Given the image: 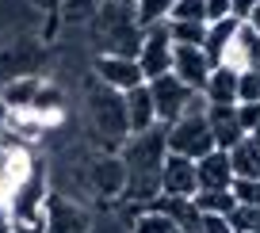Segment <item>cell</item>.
I'll use <instances>...</instances> for the list:
<instances>
[{
	"label": "cell",
	"instance_id": "6da1fadb",
	"mask_svg": "<svg viewBox=\"0 0 260 233\" xmlns=\"http://www.w3.org/2000/svg\"><path fill=\"white\" fill-rule=\"evenodd\" d=\"M88 31H92V42H96L100 54H126L134 57L142 46V23L134 16L130 4L122 0H104L88 19Z\"/></svg>",
	"mask_w": 260,
	"mask_h": 233
},
{
	"label": "cell",
	"instance_id": "7a4b0ae2",
	"mask_svg": "<svg viewBox=\"0 0 260 233\" xmlns=\"http://www.w3.org/2000/svg\"><path fill=\"white\" fill-rule=\"evenodd\" d=\"M84 111H88V130L104 145V153H119V145L130 138V119H126L122 92H115V88L96 81L92 92L84 96Z\"/></svg>",
	"mask_w": 260,
	"mask_h": 233
},
{
	"label": "cell",
	"instance_id": "3957f363",
	"mask_svg": "<svg viewBox=\"0 0 260 233\" xmlns=\"http://www.w3.org/2000/svg\"><path fill=\"white\" fill-rule=\"evenodd\" d=\"M165 145H169V153L191 157V161H199L211 149H218L214 134H211V122H207V111L203 115H180L176 122H169L165 126Z\"/></svg>",
	"mask_w": 260,
	"mask_h": 233
},
{
	"label": "cell",
	"instance_id": "277c9868",
	"mask_svg": "<svg viewBox=\"0 0 260 233\" xmlns=\"http://www.w3.org/2000/svg\"><path fill=\"white\" fill-rule=\"evenodd\" d=\"M138 65H142V77L153 81L161 73H172V35H169V19L153 27H142V46H138Z\"/></svg>",
	"mask_w": 260,
	"mask_h": 233
},
{
	"label": "cell",
	"instance_id": "5b68a950",
	"mask_svg": "<svg viewBox=\"0 0 260 233\" xmlns=\"http://www.w3.org/2000/svg\"><path fill=\"white\" fill-rule=\"evenodd\" d=\"M149 84V96H153V111H157V122L161 126H169V122H176L180 115L187 111V99H191V88H187L184 81H176L172 73H161V77H153Z\"/></svg>",
	"mask_w": 260,
	"mask_h": 233
},
{
	"label": "cell",
	"instance_id": "8992f818",
	"mask_svg": "<svg viewBox=\"0 0 260 233\" xmlns=\"http://www.w3.org/2000/svg\"><path fill=\"white\" fill-rule=\"evenodd\" d=\"M42 222H46V233H88V210L77 199H69L65 191H50L46 195V210H42Z\"/></svg>",
	"mask_w": 260,
	"mask_h": 233
},
{
	"label": "cell",
	"instance_id": "52a82bcc",
	"mask_svg": "<svg viewBox=\"0 0 260 233\" xmlns=\"http://www.w3.org/2000/svg\"><path fill=\"white\" fill-rule=\"evenodd\" d=\"M92 73H96L100 84H107L115 92H130V88H138V84H146L138 57H126V54H96Z\"/></svg>",
	"mask_w": 260,
	"mask_h": 233
},
{
	"label": "cell",
	"instance_id": "ba28073f",
	"mask_svg": "<svg viewBox=\"0 0 260 233\" xmlns=\"http://www.w3.org/2000/svg\"><path fill=\"white\" fill-rule=\"evenodd\" d=\"M88 187L100 199H122L126 191V164L119 153H104L88 164Z\"/></svg>",
	"mask_w": 260,
	"mask_h": 233
},
{
	"label": "cell",
	"instance_id": "9c48e42d",
	"mask_svg": "<svg viewBox=\"0 0 260 233\" xmlns=\"http://www.w3.org/2000/svg\"><path fill=\"white\" fill-rule=\"evenodd\" d=\"M211 69H214V61L207 57L203 46H176V42H172V77L184 81L191 92H203Z\"/></svg>",
	"mask_w": 260,
	"mask_h": 233
},
{
	"label": "cell",
	"instance_id": "30bf717a",
	"mask_svg": "<svg viewBox=\"0 0 260 233\" xmlns=\"http://www.w3.org/2000/svg\"><path fill=\"white\" fill-rule=\"evenodd\" d=\"M161 191L165 195H187V199L199 191V176H195L191 157L165 153V161H161Z\"/></svg>",
	"mask_w": 260,
	"mask_h": 233
},
{
	"label": "cell",
	"instance_id": "8fae6325",
	"mask_svg": "<svg viewBox=\"0 0 260 233\" xmlns=\"http://www.w3.org/2000/svg\"><path fill=\"white\" fill-rule=\"evenodd\" d=\"M195 176H199V191H222L234 184V169H230V153L211 149L207 157L195 161Z\"/></svg>",
	"mask_w": 260,
	"mask_h": 233
},
{
	"label": "cell",
	"instance_id": "7c38bea8",
	"mask_svg": "<svg viewBox=\"0 0 260 233\" xmlns=\"http://www.w3.org/2000/svg\"><path fill=\"white\" fill-rule=\"evenodd\" d=\"M218 65H230V69H256L260 65V35L252 31L249 23H241Z\"/></svg>",
	"mask_w": 260,
	"mask_h": 233
},
{
	"label": "cell",
	"instance_id": "4fadbf2b",
	"mask_svg": "<svg viewBox=\"0 0 260 233\" xmlns=\"http://www.w3.org/2000/svg\"><path fill=\"white\" fill-rule=\"evenodd\" d=\"M207 122L218 149H230L245 138V130L237 126V104H207Z\"/></svg>",
	"mask_w": 260,
	"mask_h": 233
},
{
	"label": "cell",
	"instance_id": "5bb4252c",
	"mask_svg": "<svg viewBox=\"0 0 260 233\" xmlns=\"http://www.w3.org/2000/svg\"><path fill=\"white\" fill-rule=\"evenodd\" d=\"M122 99H126L130 134H138V130H149V126H157V111H153V96H149V84H138V88L122 92Z\"/></svg>",
	"mask_w": 260,
	"mask_h": 233
},
{
	"label": "cell",
	"instance_id": "9a60e30c",
	"mask_svg": "<svg viewBox=\"0 0 260 233\" xmlns=\"http://www.w3.org/2000/svg\"><path fill=\"white\" fill-rule=\"evenodd\" d=\"M39 84H42V77H31V73H27V77H12V81L0 88V104L8 107V111H31Z\"/></svg>",
	"mask_w": 260,
	"mask_h": 233
},
{
	"label": "cell",
	"instance_id": "2e32d148",
	"mask_svg": "<svg viewBox=\"0 0 260 233\" xmlns=\"http://www.w3.org/2000/svg\"><path fill=\"white\" fill-rule=\"evenodd\" d=\"M203 96H207V104H237V69L214 65L203 84Z\"/></svg>",
	"mask_w": 260,
	"mask_h": 233
},
{
	"label": "cell",
	"instance_id": "e0dca14e",
	"mask_svg": "<svg viewBox=\"0 0 260 233\" xmlns=\"http://www.w3.org/2000/svg\"><path fill=\"white\" fill-rule=\"evenodd\" d=\"M31 111L39 115L46 126L61 122V115H65V88H57V84H46V81H42V84H39V92H35Z\"/></svg>",
	"mask_w": 260,
	"mask_h": 233
},
{
	"label": "cell",
	"instance_id": "ac0fdd59",
	"mask_svg": "<svg viewBox=\"0 0 260 233\" xmlns=\"http://www.w3.org/2000/svg\"><path fill=\"white\" fill-rule=\"evenodd\" d=\"M237 27H241V19H234V16H226V19H214V23H207V39H203V50H207V57H211L214 65L222 61L226 46L234 42Z\"/></svg>",
	"mask_w": 260,
	"mask_h": 233
},
{
	"label": "cell",
	"instance_id": "d6986e66",
	"mask_svg": "<svg viewBox=\"0 0 260 233\" xmlns=\"http://www.w3.org/2000/svg\"><path fill=\"white\" fill-rule=\"evenodd\" d=\"M230 169H234V176H260V145L252 142L249 134L241 138L237 145H230Z\"/></svg>",
	"mask_w": 260,
	"mask_h": 233
},
{
	"label": "cell",
	"instance_id": "ffe728a7",
	"mask_svg": "<svg viewBox=\"0 0 260 233\" xmlns=\"http://www.w3.org/2000/svg\"><path fill=\"white\" fill-rule=\"evenodd\" d=\"M172 4H176V0H130V8H134V16H138L142 27L165 23V19L172 16Z\"/></svg>",
	"mask_w": 260,
	"mask_h": 233
},
{
	"label": "cell",
	"instance_id": "44dd1931",
	"mask_svg": "<svg viewBox=\"0 0 260 233\" xmlns=\"http://www.w3.org/2000/svg\"><path fill=\"white\" fill-rule=\"evenodd\" d=\"M169 35H172L176 46H203L207 23H195V19H169Z\"/></svg>",
	"mask_w": 260,
	"mask_h": 233
},
{
	"label": "cell",
	"instance_id": "7402d4cb",
	"mask_svg": "<svg viewBox=\"0 0 260 233\" xmlns=\"http://www.w3.org/2000/svg\"><path fill=\"white\" fill-rule=\"evenodd\" d=\"M191 199H195V207L203 210V214H230L234 203H237L230 187H222V191H195Z\"/></svg>",
	"mask_w": 260,
	"mask_h": 233
},
{
	"label": "cell",
	"instance_id": "603a6c76",
	"mask_svg": "<svg viewBox=\"0 0 260 233\" xmlns=\"http://www.w3.org/2000/svg\"><path fill=\"white\" fill-rule=\"evenodd\" d=\"M230 225H234V233H260V207H249V203H234V210H230Z\"/></svg>",
	"mask_w": 260,
	"mask_h": 233
},
{
	"label": "cell",
	"instance_id": "cb8c5ba5",
	"mask_svg": "<svg viewBox=\"0 0 260 233\" xmlns=\"http://www.w3.org/2000/svg\"><path fill=\"white\" fill-rule=\"evenodd\" d=\"M176 225H172V218H165L161 210H142L134 222H130V233H172Z\"/></svg>",
	"mask_w": 260,
	"mask_h": 233
},
{
	"label": "cell",
	"instance_id": "d4e9b609",
	"mask_svg": "<svg viewBox=\"0 0 260 233\" xmlns=\"http://www.w3.org/2000/svg\"><path fill=\"white\" fill-rule=\"evenodd\" d=\"M104 0H57V12H61L65 23H81V19H92V12Z\"/></svg>",
	"mask_w": 260,
	"mask_h": 233
},
{
	"label": "cell",
	"instance_id": "484cf974",
	"mask_svg": "<svg viewBox=\"0 0 260 233\" xmlns=\"http://www.w3.org/2000/svg\"><path fill=\"white\" fill-rule=\"evenodd\" d=\"M237 203H249V207H260V176H234L230 184Z\"/></svg>",
	"mask_w": 260,
	"mask_h": 233
},
{
	"label": "cell",
	"instance_id": "4316f807",
	"mask_svg": "<svg viewBox=\"0 0 260 233\" xmlns=\"http://www.w3.org/2000/svg\"><path fill=\"white\" fill-rule=\"evenodd\" d=\"M260 99V69H237V104Z\"/></svg>",
	"mask_w": 260,
	"mask_h": 233
},
{
	"label": "cell",
	"instance_id": "83f0119b",
	"mask_svg": "<svg viewBox=\"0 0 260 233\" xmlns=\"http://www.w3.org/2000/svg\"><path fill=\"white\" fill-rule=\"evenodd\" d=\"M169 19H195V23H207V8H203V0H176Z\"/></svg>",
	"mask_w": 260,
	"mask_h": 233
},
{
	"label": "cell",
	"instance_id": "f1b7e54d",
	"mask_svg": "<svg viewBox=\"0 0 260 233\" xmlns=\"http://www.w3.org/2000/svg\"><path fill=\"white\" fill-rule=\"evenodd\" d=\"M195 233H234V225H230L226 214H203V210H199V225H195Z\"/></svg>",
	"mask_w": 260,
	"mask_h": 233
},
{
	"label": "cell",
	"instance_id": "f546056e",
	"mask_svg": "<svg viewBox=\"0 0 260 233\" xmlns=\"http://www.w3.org/2000/svg\"><path fill=\"white\" fill-rule=\"evenodd\" d=\"M260 122V99H245V104H237V126L249 134L252 126Z\"/></svg>",
	"mask_w": 260,
	"mask_h": 233
},
{
	"label": "cell",
	"instance_id": "4dcf8cb0",
	"mask_svg": "<svg viewBox=\"0 0 260 233\" xmlns=\"http://www.w3.org/2000/svg\"><path fill=\"white\" fill-rule=\"evenodd\" d=\"M12 233H46V222H42V214L39 218H12Z\"/></svg>",
	"mask_w": 260,
	"mask_h": 233
},
{
	"label": "cell",
	"instance_id": "1f68e13d",
	"mask_svg": "<svg viewBox=\"0 0 260 233\" xmlns=\"http://www.w3.org/2000/svg\"><path fill=\"white\" fill-rule=\"evenodd\" d=\"M203 8H207V23L234 16V4H230V0H203Z\"/></svg>",
	"mask_w": 260,
	"mask_h": 233
},
{
	"label": "cell",
	"instance_id": "d6a6232c",
	"mask_svg": "<svg viewBox=\"0 0 260 233\" xmlns=\"http://www.w3.org/2000/svg\"><path fill=\"white\" fill-rule=\"evenodd\" d=\"M230 4H234V19H245V16L260 4V0H230Z\"/></svg>",
	"mask_w": 260,
	"mask_h": 233
},
{
	"label": "cell",
	"instance_id": "836d02e7",
	"mask_svg": "<svg viewBox=\"0 0 260 233\" xmlns=\"http://www.w3.org/2000/svg\"><path fill=\"white\" fill-rule=\"evenodd\" d=\"M241 23H249V27H252V31H256V35H260V4H256V8H252V12H249V16H245V19H241Z\"/></svg>",
	"mask_w": 260,
	"mask_h": 233
},
{
	"label": "cell",
	"instance_id": "e575fe53",
	"mask_svg": "<svg viewBox=\"0 0 260 233\" xmlns=\"http://www.w3.org/2000/svg\"><path fill=\"white\" fill-rule=\"evenodd\" d=\"M39 12H57V0H31Z\"/></svg>",
	"mask_w": 260,
	"mask_h": 233
},
{
	"label": "cell",
	"instance_id": "d590c367",
	"mask_svg": "<svg viewBox=\"0 0 260 233\" xmlns=\"http://www.w3.org/2000/svg\"><path fill=\"white\" fill-rule=\"evenodd\" d=\"M0 233H12V214L8 210H0Z\"/></svg>",
	"mask_w": 260,
	"mask_h": 233
},
{
	"label": "cell",
	"instance_id": "8d00e7d4",
	"mask_svg": "<svg viewBox=\"0 0 260 233\" xmlns=\"http://www.w3.org/2000/svg\"><path fill=\"white\" fill-rule=\"evenodd\" d=\"M249 138H252V142H256V145H260V122H256V126H252V130H249Z\"/></svg>",
	"mask_w": 260,
	"mask_h": 233
},
{
	"label": "cell",
	"instance_id": "74e56055",
	"mask_svg": "<svg viewBox=\"0 0 260 233\" xmlns=\"http://www.w3.org/2000/svg\"><path fill=\"white\" fill-rule=\"evenodd\" d=\"M172 233H195V229H180V225H176V229H172Z\"/></svg>",
	"mask_w": 260,
	"mask_h": 233
},
{
	"label": "cell",
	"instance_id": "f35d334b",
	"mask_svg": "<svg viewBox=\"0 0 260 233\" xmlns=\"http://www.w3.org/2000/svg\"><path fill=\"white\" fill-rule=\"evenodd\" d=\"M122 4H130V0H122Z\"/></svg>",
	"mask_w": 260,
	"mask_h": 233
},
{
	"label": "cell",
	"instance_id": "ab89813d",
	"mask_svg": "<svg viewBox=\"0 0 260 233\" xmlns=\"http://www.w3.org/2000/svg\"><path fill=\"white\" fill-rule=\"evenodd\" d=\"M0 210H4V203H0Z\"/></svg>",
	"mask_w": 260,
	"mask_h": 233
},
{
	"label": "cell",
	"instance_id": "60d3db41",
	"mask_svg": "<svg viewBox=\"0 0 260 233\" xmlns=\"http://www.w3.org/2000/svg\"><path fill=\"white\" fill-rule=\"evenodd\" d=\"M256 69H260V65H256Z\"/></svg>",
	"mask_w": 260,
	"mask_h": 233
}]
</instances>
